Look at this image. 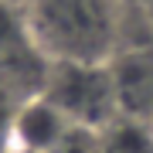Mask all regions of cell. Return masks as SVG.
Segmentation results:
<instances>
[{"label":"cell","instance_id":"cell-1","mask_svg":"<svg viewBox=\"0 0 153 153\" xmlns=\"http://www.w3.org/2000/svg\"><path fill=\"white\" fill-rule=\"evenodd\" d=\"M21 17L48 65H109L123 51V0H24Z\"/></svg>","mask_w":153,"mask_h":153},{"label":"cell","instance_id":"cell-2","mask_svg":"<svg viewBox=\"0 0 153 153\" xmlns=\"http://www.w3.org/2000/svg\"><path fill=\"white\" fill-rule=\"evenodd\" d=\"M38 95L44 102H51L71 126L88 133H102L112 119H119V102H116L109 65L55 61L44 71Z\"/></svg>","mask_w":153,"mask_h":153},{"label":"cell","instance_id":"cell-3","mask_svg":"<svg viewBox=\"0 0 153 153\" xmlns=\"http://www.w3.org/2000/svg\"><path fill=\"white\" fill-rule=\"evenodd\" d=\"M119 116L153 126V44L123 48L109 61Z\"/></svg>","mask_w":153,"mask_h":153},{"label":"cell","instance_id":"cell-4","mask_svg":"<svg viewBox=\"0 0 153 153\" xmlns=\"http://www.w3.org/2000/svg\"><path fill=\"white\" fill-rule=\"evenodd\" d=\"M71 129H75V126H71L51 102H44L41 95H34V99H27V102L21 105V112L14 116L10 140H14V150H24V153H51Z\"/></svg>","mask_w":153,"mask_h":153},{"label":"cell","instance_id":"cell-5","mask_svg":"<svg viewBox=\"0 0 153 153\" xmlns=\"http://www.w3.org/2000/svg\"><path fill=\"white\" fill-rule=\"evenodd\" d=\"M99 153H153V126L119 116L99 133Z\"/></svg>","mask_w":153,"mask_h":153},{"label":"cell","instance_id":"cell-6","mask_svg":"<svg viewBox=\"0 0 153 153\" xmlns=\"http://www.w3.org/2000/svg\"><path fill=\"white\" fill-rule=\"evenodd\" d=\"M136 4H140V10H143V21H146L150 34H153V0H136Z\"/></svg>","mask_w":153,"mask_h":153}]
</instances>
